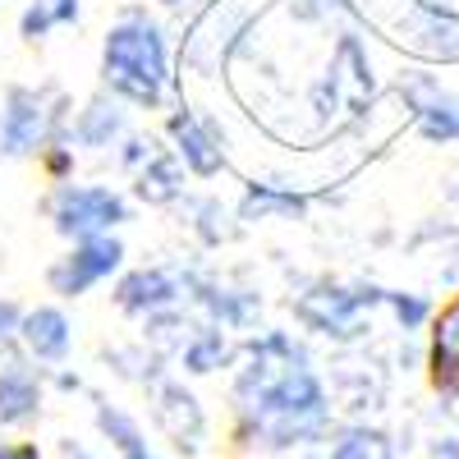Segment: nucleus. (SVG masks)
Returning a JSON list of instances; mask_svg holds the SVG:
<instances>
[{
	"instance_id": "obj_1",
	"label": "nucleus",
	"mask_w": 459,
	"mask_h": 459,
	"mask_svg": "<svg viewBox=\"0 0 459 459\" xmlns=\"http://www.w3.org/2000/svg\"><path fill=\"white\" fill-rule=\"evenodd\" d=\"M230 400H235V418H239V441L253 450L281 455L294 446L331 441V391L308 359L281 363V359L244 354Z\"/></svg>"
},
{
	"instance_id": "obj_2",
	"label": "nucleus",
	"mask_w": 459,
	"mask_h": 459,
	"mask_svg": "<svg viewBox=\"0 0 459 459\" xmlns=\"http://www.w3.org/2000/svg\"><path fill=\"white\" fill-rule=\"evenodd\" d=\"M101 79L110 97L134 101L143 110H157L170 92V47L157 19L147 10H125V19L106 32L101 47Z\"/></svg>"
},
{
	"instance_id": "obj_3",
	"label": "nucleus",
	"mask_w": 459,
	"mask_h": 459,
	"mask_svg": "<svg viewBox=\"0 0 459 459\" xmlns=\"http://www.w3.org/2000/svg\"><path fill=\"white\" fill-rule=\"evenodd\" d=\"M377 303H386V290L381 285H368V281H354V285H331V281H317L308 285L299 299H294V317L303 331H313L322 340H335V344H354L368 335V313Z\"/></svg>"
},
{
	"instance_id": "obj_4",
	"label": "nucleus",
	"mask_w": 459,
	"mask_h": 459,
	"mask_svg": "<svg viewBox=\"0 0 459 459\" xmlns=\"http://www.w3.org/2000/svg\"><path fill=\"white\" fill-rule=\"evenodd\" d=\"M65 97L51 88H10L0 101V157L23 161L60 138Z\"/></svg>"
},
{
	"instance_id": "obj_5",
	"label": "nucleus",
	"mask_w": 459,
	"mask_h": 459,
	"mask_svg": "<svg viewBox=\"0 0 459 459\" xmlns=\"http://www.w3.org/2000/svg\"><path fill=\"white\" fill-rule=\"evenodd\" d=\"M47 212H51L56 235H65L74 244L92 239V235H110V230H120L134 216L129 198L106 184H56L47 198Z\"/></svg>"
},
{
	"instance_id": "obj_6",
	"label": "nucleus",
	"mask_w": 459,
	"mask_h": 459,
	"mask_svg": "<svg viewBox=\"0 0 459 459\" xmlns=\"http://www.w3.org/2000/svg\"><path fill=\"white\" fill-rule=\"evenodd\" d=\"M120 262H125V244L120 239L115 235H92V239H79L65 257H56L47 281H51V290L60 299H79L92 285H101L106 276L120 272Z\"/></svg>"
},
{
	"instance_id": "obj_7",
	"label": "nucleus",
	"mask_w": 459,
	"mask_h": 459,
	"mask_svg": "<svg viewBox=\"0 0 459 459\" xmlns=\"http://www.w3.org/2000/svg\"><path fill=\"white\" fill-rule=\"evenodd\" d=\"M152 418H157V428L161 437L184 455V459H194L207 441V413L198 404V395L184 386V381L175 377H161L157 386H152Z\"/></svg>"
},
{
	"instance_id": "obj_8",
	"label": "nucleus",
	"mask_w": 459,
	"mask_h": 459,
	"mask_svg": "<svg viewBox=\"0 0 459 459\" xmlns=\"http://www.w3.org/2000/svg\"><path fill=\"white\" fill-rule=\"evenodd\" d=\"M248 10L235 5V0H216L198 14V23L188 28V42H184V60L194 69H216L230 51L239 47V37H248Z\"/></svg>"
},
{
	"instance_id": "obj_9",
	"label": "nucleus",
	"mask_w": 459,
	"mask_h": 459,
	"mask_svg": "<svg viewBox=\"0 0 459 459\" xmlns=\"http://www.w3.org/2000/svg\"><path fill=\"white\" fill-rule=\"evenodd\" d=\"M184 294L203 308V317L221 331H248L262 313V294L244 290V285H225L216 276H198V272H184Z\"/></svg>"
},
{
	"instance_id": "obj_10",
	"label": "nucleus",
	"mask_w": 459,
	"mask_h": 459,
	"mask_svg": "<svg viewBox=\"0 0 459 459\" xmlns=\"http://www.w3.org/2000/svg\"><path fill=\"white\" fill-rule=\"evenodd\" d=\"M400 97L413 110V125L428 143L459 138V97H450L432 74H409V79H400Z\"/></svg>"
},
{
	"instance_id": "obj_11",
	"label": "nucleus",
	"mask_w": 459,
	"mask_h": 459,
	"mask_svg": "<svg viewBox=\"0 0 459 459\" xmlns=\"http://www.w3.org/2000/svg\"><path fill=\"white\" fill-rule=\"evenodd\" d=\"M170 138H175V157L184 161V170H194L198 179H212L225 170V138L207 115L179 106L170 115Z\"/></svg>"
},
{
	"instance_id": "obj_12",
	"label": "nucleus",
	"mask_w": 459,
	"mask_h": 459,
	"mask_svg": "<svg viewBox=\"0 0 459 459\" xmlns=\"http://www.w3.org/2000/svg\"><path fill=\"white\" fill-rule=\"evenodd\" d=\"M404 42L428 60H459V14L441 0H413L404 23Z\"/></svg>"
},
{
	"instance_id": "obj_13",
	"label": "nucleus",
	"mask_w": 459,
	"mask_h": 459,
	"mask_svg": "<svg viewBox=\"0 0 459 459\" xmlns=\"http://www.w3.org/2000/svg\"><path fill=\"white\" fill-rule=\"evenodd\" d=\"M179 299H184V276L170 272V266H138V272H129L115 285V308L129 317H152V313L179 308Z\"/></svg>"
},
{
	"instance_id": "obj_14",
	"label": "nucleus",
	"mask_w": 459,
	"mask_h": 459,
	"mask_svg": "<svg viewBox=\"0 0 459 459\" xmlns=\"http://www.w3.org/2000/svg\"><path fill=\"white\" fill-rule=\"evenodd\" d=\"M19 344H23V354H28V363H65L69 359V350H74V322H69V313L65 308H32V313H23V322H19Z\"/></svg>"
},
{
	"instance_id": "obj_15",
	"label": "nucleus",
	"mask_w": 459,
	"mask_h": 459,
	"mask_svg": "<svg viewBox=\"0 0 459 459\" xmlns=\"http://www.w3.org/2000/svg\"><path fill=\"white\" fill-rule=\"evenodd\" d=\"M42 413V372L28 359H10L0 368V428H28Z\"/></svg>"
},
{
	"instance_id": "obj_16",
	"label": "nucleus",
	"mask_w": 459,
	"mask_h": 459,
	"mask_svg": "<svg viewBox=\"0 0 459 459\" xmlns=\"http://www.w3.org/2000/svg\"><path fill=\"white\" fill-rule=\"evenodd\" d=\"M428 368L441 395H459V294L446 303L432 322V344H428Z\"/></svg>"
},
{
	"instance_id": "obj_17",
	"label": "nucleus",
	"mask_w": 459,
	"mask_h": 459,
	"mask_svg": "<svg viewBox=\"0 0 459 459\" xmlns=\"http://www.w3.org/2000/svg\"><path fill=\"white\" fill-rule=\"evenodd\" d=\"M125 134H129V115H125L120 97H110V92L92 97L79 110V120H74V143L88 147V152H106V147L120 143Z\"/></svg>"
},
{
	"instance_id": "obj_18",
	"label": "nucleus",
	"mask_w": 459,
	"mask_h": 459,
	"mask_svg": "<svg viewBox=\"0 0 459 459\" xmlns=\"http://www.w3.org/2000/svg\"><path fill=\"white\" fill-rule=\"evenodd\" d=\"M308 216V194L281 184H248L239 198V221H299Z\"/></svg>"
},
{
	"instance_id": "obj_19",
	"label": "nucleus",
	"mask_w": 459,
	"mask_h": 459,
	"mask_svg": "<svg viewBox=\"0 0 459 459\" xmlns=\"http://www.w3.org/2000/svg\"><path fill=\"white\" fill-rule=\"evenodd\" d=\"M230 359H235V344H230V335L221 326H212V322L198 326L179 344V363H184V372H194V377H212V372L230 368Z\"/></svg>"
},
{
	"instance_id": "obj_20",
	"label": "nucleus",
	"mask_w": 459,
	"mask_h": 459,
	"mask_svg": "<svg viewBox=\"0 0 459 459\" xmlns=\"http://www.w3.org/2000/svg\"><path fill=\"white\" fill-rule=\"evenodd\" d=\"M138 198L152 207H170L184 198V161L175 152H152V161L138 170Z\"/></svg>"
},
{
	"instance_id": "obj_21",
	"label": "nucleus",
	"mask_w": 459,
	"mask_h": 459,
	"mask_svg": "<svg viewBox=\"0 0 459 459\" xmlns=\"http://www.w3.org/2000/svg\"><path fill=\"white\" fill-rule=\"evenodd\" d=\"M326 446H331L326 459H400L391 432H381L372 423H344L331 432Z\"/></svg>"
},
{
	"instance_id": "obj_22",
	"label": "nucleus",
	"mask_w": 459,
	"mask_h": 459,
	"mask_svg": "<svg viewBox=\"0 0 459 459\" xmlns=\"http://www.w3.org/2000/svg\"><path fill=\"white\" fill-rule=\"evenodd\" d=\"M92 418H97V432H101V441L115 450V455H134V450H143L147 441H143V423L129 413V409H120V404H110L106 395H97V409H92Z\"/></svg>"
},
{
	"instance_id": "obj_23",
	"label": "nucleus",
	"mask_w": 459,
	"mask_h": 459,
	"mask_svg": "<svg viewBox=\"0 0 459 459\" xmlns=\"http://www.w3.org/2000/svg\"><path fill=\"white\" fill-rule=\"evenodd\" d=\"M188 230L198 235V244L207 248H221L225 239H235V216H230V207L221 198H188Z\"/></svg>"
},
{
	"instance_id": "obj_24",
	"label": "nucleus",
	"mask_w": 459,
	"mask_h": 459,
	"mask_svg": "<svg viewBox=\"0 0 459 459\" xmlns=\"http://www.w3.org/2000/svg\"><path fill=\"white\" fill-rule=\"evenodd\" d=\"M386 308L395 313V322H400L404 335L418 331V326L432 317V303H428L423 294H404V290H386Z\"/></svg>"
},
{
	"instance_id": "obj_25",
	"label": "nucleus",
	"mask_w": 459,
	"mask_h": 459,
	"mask_svg": "<svg viewBox=\"0 0 459 459\" xmlns=\"http://www.w3.org/2000/svg\"><path fill=\"white\" fill-rule=\"evenodd\" d=\"M299 19H359L354 0H299Z\"/></svg>"
},
{
	"instance_id": "obj_26",
	"label": "nucleus",
	"mask_w": 459,
	"mask_h": 459,
	"mask_svg": "<svg viewBox=\"0 0 459 459\" xmlns=\"http://www.w3.org/2000/svg\"><path fill=\"white\" fill-rule=\"evenodd\" d=\"M56 28V19L47 14V5H42V0H28V10L19 14V32L28 37V42H42V37Z\"/></svg>"
},
{
	"instance_id": "obj_27",
	"label": "nucleus",
	"mask_w": 459,
	"mask_h": 459,
	"mask_svg": "<svg viewBox=\"0 0 459 459\" xmlns=\"http://www.w3.org/2000/svg\"><path fill=\"white\" fill-rule=\"evenodd\" d=\"M152 152H157V147H152V138H143V134H125V147H120V166L138 175V170L152 161Z\"/></svg>"
},
{
	"instance_id": "obj_28",
	"label": "nucleus",
	"mask_w": 459,
	"mask_h": 459,
	"mask_svg": "<svg viewBox=\"0 0 459 459\" xmlns=\"http://www.w3.org/2000/svg\"><path fill=\"white\" fill-rule=\"evenodd\" d=\"M19 322H23V313H19V303H10V299H0V350H10V344L19 340Z\"/></svg>"
},
{
	"instance_id": "obj_29",
	"label": "nucleus",
	"mask_w": 459,
	"mask_h": 459,
	"mask_svg": "<svg viewBox=\"0 0 459 459\" xmlns=\"http://www.w3.org/2000/svg\"><path fill=\"white\" fill-rule=\"evenodd\" d=\"M47 147H51V152H47V170H51L56 179H65V175L74 170V147H69V143H60V138H56V143H47Z\"/></svg>"
},
{
	"instance_id": "obj_30",
	"label": "nucleus",
	"mask_w": 459,
	"mask_h": 459,
	"mask_svg": "<svg viewBox=\"0 0 459 459\" xmlns=\"http://www.w3.org/2000/svg\"><path fill=\"white\" fill-rule=\"evenodd\" d=\"M42 5L56 19V28L60 23H79V14H83V0H42Z\"/></svg>"
},
{
	"instance_id": "obj_31",
	"label": "nucleus",
	"mask_w": 459,
	"mask_h": 459,
	"mask_svg": "<svg viewBox=\"0 0 459 459\" xmlns=\"http://www.w3.org/2000/svg\"><path fill=\"white\" fill-rule=\"evenodd\" d=\"M0 459H42V450H37L32 441H5L0 446Z\"/></svg>"
},
{
	"instance_id": "obj_32",
	"label": "nucleus",
	"mask_w": 459,
	"mask_h": 459,
	"mask_svg": "<svg viewBox=\"0 0 459 459\" xmlns=\"http://www.w3.org/2000/svg\"><path fill=\"white\" fill-rule=\"evenodd\" d=\"M60 459H101V450H92L88 441H60Z\"/></svg>"
},
{
	"instance_id": "obj_33",
	"label": "nucleus",
	"mask_w": 459,
	"mask_h": 459,
	"mask_svg": "<svg viewBox=\"0 0 459 459\" xmlns=\"http://www.w3.org/2000/svg\"><path fill=\"white\" fill-rule=\"evenodd\" d=\"M432 459H459V437H437L432 441Z\"/></svg>"
},
{
	"instance_id": "obj_34",
	"label": "nucleus",
	"mask_w": 459,
	"mask_h": 459,
	"mask_svg": "<svg viewBox=\"0 0 459 459\" xmlns=\"http://www.w3.org/2000/svg\"><path fill=\"white\" fill-rule=\"evenodd\" d=\"M56 386H60V391H83V377H79V372H60Z\"/></svg>"
},
{
	"instance_id": "obj_35",
	"label": "nucleus",
	"mask_w": 459,
	"mask_h": 459,
	"mask_svg": "<svg viewBox=\"0 0 459 459\" xmlns=\"http://www.w3.org/2000/svg\"><path fill=\"white\" fill-rule=\"evenodd\" d=\"M125 459H161V455H157V450H147V446H143V450H134V455H125Z\"/></svg>"
},
{
	"instance_id": "obj_36",
	"label": "nucleus",
	"mask_w": 459,
	"mask_h": 459,
	"mask_svg": "<svg viewBox=\"0 0 459 459\" xmlns=\"http://www.w3.org/2000/svg\"><path fill=\"white\" fill-rule=\"evenodd\" d=\"M161 5H166V10H184V5H188V0H161Z\"/></svg>"
},
{
	"instance_id": "obj_37",
	"label": "nucleus",
	"mask_w": 459,
	"mask_h": 459,
	"mask_svg": "<svg viewBox=\"0 0 459 459\" xmlns=\"http://www.w3.org/2000/svg\"><path fill=\"white\" fill-rule=\"evenodd\" d=\"M308 459H322V455H308Z\"/></svg>"
}]
</instances>
